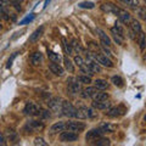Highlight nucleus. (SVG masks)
Here are the masks:
<instances>
[{"label":"nucleus","mask_w":146,"mask_h":146,"mask_svg":"<svg viewBox=\"0 0 146 146\" xmlns=\"http://www.w3.org/2000/svg\"><path fill=\"white\" fill-rule=\"evenodd\" d=\"M25 129L27 130V133H34V131H42L45 129V123L42 121H36L32 119L28 121L25 125Z\"/></svg>","instance_id":"f257e3e1"},{"label":"nucleus","mask_w":146,"mask_h":146,"mask_svg":"<svg viewBox=\"0 0 146 146\" xmlns=\"http://www.w3.org/2000/svg\"><path fill=\"white\" fill-rule=\"evenodd\" d=\"M91 54V56H93L95 60H96L100 65L101 66H105V67H108V68H112L113 66V62L112 60L108 56H106V55H104L101 52H99V51H95V52H90Z\"/></svg>","instance_id":"f03ea898"},{"label":"nucleus","mask_w":146,"mask_h":146,"mask_svg":"<svg viewBox=\"0 0 146 146\" xmlns=\"http://www.w3.org/2000/svg\"><path fill=\"white\" fill-rule=\"evenodd\" d=\"M61 112H62L63 116H66V117H68V118H76L77 107H74L70 101H67V100H63V101H62Z\"/></svg>","instance_id":"7ed1b4c3"},{"label":"nucleus","mask_w":146,"mask_h":146,"mask_svg":"<svg viewBox=\"0 0 146 146\" xmlns=\"http://www.w3.org/2000/svg\"><path fill=\"white\" fill-rule=\"evenodd\" d=\"M79 138V133H74V131L71 130H63L58 135V139H60L61 143H74Z\"/></svg>","instance_id":"20e7f679"},{"label":"nucleus","mask_w":146,"mask_h":146,"mask_svg":"<svg viewBox=\"0 0 146 146\" xmlns=\"http://www.w3.org/2000/svg\"><path fill=\"white\" fill-rule=\"evenodd\" d=\"M85 123L79 122V121H68L66 122V130H71L74 133H80V131L85 130Z\"/></svg>","instance_id":"39448f33"},{"label":"nucleus","mask_w":146,"mask_h":146,"mask_svg":"<svg viewBox=\"0 0 146 146\" xmlns=\"http://www.w3.org/2000/svg\"><path fill=\"white\" fill-rule=\"evenodd\" d=\"M39 111H40V107L36 104L32 102V101H28L25 105V107H23V113H25V115H27V116H31V117L38 116Z\"/></svg>","instance_id":"423d86ee"},{"label":"nucleus","mask_w":146,"mask_h":146,"mask_svg":"<svg viewBox=\"0 0 146 146\" xmlns=\"http://www.w3.org/2000/svg\"><path fill=\"white\" fill-rule=\"evenodd\" d=\"M48 107H49V110L51 112L60 113L61 112V108H62V100L60 98H56V96L51 98L48 101Z\"/></svg>","instance_id":"0eeeda50"},{"label":"nucleus","mask_w":146,"mask_h":146,"mask_svg":"<svg viewBox=\"0 0 146 146\" xmlns=\"http://www.w3.org/2000/svg\"><path fill=\"white\" fill-rule=\"evenodd\" d=\"M85 62H86V65L89 66V68L94 73H100V72H101V65H100V63L95 60L93 56H91L90 52L86 54V61Z\"/></svg>","instance_id":"6e6552de"},{"label":"nucleus","mask_w":146,"mask_h":146,"mask_svg":"<svg viewBox=\"0 0 146 146\" xmlns=\"http://www.w3.org/2000/svg\"><path fill=\"white\" fill-rule=\"evenodd\" d=\"M106 115L107 117H111V118H117V117H119V116H123L125 113V110L123 108L122 106H111L110 108H107L106 110Z\"/></svg>","instance_id":"1a4fd4ad"},{"label":"nucleus","mask_w":146,"mask_h":146,"mask_svg":"<svg viewBox=\"0 0 146 146\" xmlns=\"http://www.w3.org/2000/svg\"><path fill=\"white\" fill-rule=\"evenodd\" d=\"M104 133L101 131V129L100 128H94V129H90L88 133L85 134V141L86 143H93L94 140L99 139L100 136H102Z\"/></svg>","instance_id":"9d476101"},{"label":"nucleus","mask_w":146,"mask_h":146,"mask_svg":"<svg viewBox=\"0 0 146 146\" xmlns=\"http://www.w3.org/2000/svg\"><path fill=\"white\" fill-rule=\"evenodd\" d=\"M100 9H101V11L106 12V13H113V15H118V12H119V7L117 5H115L113 3H102L101 5H100Z\"/></svg>","instance_id":"9b49d317"},{"label":"nucleus","mask_w":146,"mask_h":146,"mask_svg":"<svg viewBox=\"0 0 146 146\" xmlns=\"http://www.w3.org/2000/svg\"><path fill=\"white\" fill-rule=\"evenodd\" d=\"M43 61H44V56H43V54L40 52V51H34V52L31 54V56H29V63H31L32 66L38 67V66L42 65Z\"/></svg>","instance_id":"f8f14e48"},{"label":"nucleus","mask_w":146,"mask_h":146,"mask_svg":"<svg viewBox=\"0 0 146 146\" xmlns=\"http://www.w3.org/2000/svg\"><path fill=\"white\" fill-rule=\"evenodd\" d=\"M66 130V122L60 121V122H56L50 127V134L54 135V134H60L61 131Z\"/></svg>","instance_id":"ddd939ff"},{"label":"nucleus","mask_w":146,"mask_h":146,"mask_svg":"<svg viewBox=\"0 0 146 146\" xmlns=\"http://www.w3.org/2000/svg\"><path fill=\"white\" fill-rule=\"evenodd\" d=\"M96 33H98V35H99V39H100V43H101L102 45H105V46H111L112 45V40H111V38L105 33V32L102 31V29H100V28H98L96 29Z\"/></svg>","instance_id":"4468645a"},{"label":"nucleus","mask_w":146,"mask_h":146,"mask_svg":"<svg viewBox=\"0 0 146 146\" xmlns=\"http://www.w3.org/2000/svg\"><path fill=\"white\" fill-rule=\"evenodd\" d=\"M49 70L51 71V73H54L55 76H58V77H62L63 73H65V68H63L60 63H56V62L49 63Z\"/></svg>","instance_id":"2eb2a0df"},{"label":"nucleus","mask_w":146,"mask_h":146,"mask_svg":"<svg viewBox=\"0 0 146 146\" xmlns=\"http://www.w3.org/2000/svg\"><path fill=\"white\" fill-rule=\"evenodd\" d=\"M68 85H67V90H68V93H71L72 95H76V94H78L82 91V88H80V83H78L77 80H70V82H67Z\"/></svg>","instance_id":"dca6fc26"},{"label":"nucleus","mask_w":146,"mask_h":146,"mask_svg":"<svg viewBox=\"0 0 146 146\" xmlns=\"http://www.w3.org/2000/svg\"><path fill=\"white\" fill-rule=\"evenodd\" d=\"M112 106V104L110 100H104V101H93L91 104V107L95 108V110H100V111H102V110H107Z\"/></svg>","instance_id":"f3484780"},{"label":"nucleus","mask_w":146,"mask_h":146,"mask_svg":"<svg viewBox=\"0 0 146 146\" xmlns=\"http://www.w3.org/2000/svg\"><path fill=\"white\" fill-rule=\"evenodd\" d=\"M99 128L101 129V131L105 134V133H115L116 129H117V125L116 124H112L110 122H102L100 123Z\"/></svg>","instance_id":"a211bd4d"},{"label":"nucleus","mask_w":146,"mask_h":146,"mask_svg":"<svg viewBox=\"0 0 146 146\" xmlns=\"http://www.w3.org/2000/svg\"><path fill=\"white\" fill-rule=\"evenodd\" d=\"M43 33H44V26H40L39 28H36V29L33 32V33L31 34L28 42H29V43H36V42H38V40L40 39V36L43 35Z\"/></svg>","instance_id":"6ab92c4d"},{"label":"nucleus","mask_w":146,"mask_h":146,"mask_svg":"<svg viewBox=\"0 0 146 146\" xmlns=\"http://www.w3.org/2000/svg\"><path fill=\"white\" fill-rule=\"evenodd\" d=\"M118 18H119V21L122 22V23L124 25H129V22L131 20L130 17V13L128 12L127 10H123V9H119V12H118Z\"/></svg>","instance_id":"aec40b11"},{"label":"nucleus","mask_w":146,"mask_h":146,"mask_svg":"<svg viewBox=\"0 0 146 146\" xmlns=\"http://www.w3.org/2000/svg\"><path fill=\"white\" fill-rule=\"evenodd\" d=\"M111 33L112 34H116V35H118V36H121V38H123L124 39L125 38V32H124V28L122 27V25L121 23H115V26L111 28Z\"/></svg>","instance_id":"412c9836"},{"label":"nucleus","mask_w":146,"mask_h":146,"mask_svg":"<svg viewBox=\"0 0 146 146\" xmlns=\"http://www.w3.org/2000/svg\"><path fill=\"white\" fill-rule=\"evenodd\" d=\"M136 42H138L139 44V49L140 51H145L146 49V33H144L143 31L140 32V33H138V38H136Z\"/></svg>","instance_id":"4be33fe9"},{"label":"nucleus","mask_w":146,"mask_h":146,"mask_svg":"<svg viewBox=\"0 0 146 146\" xmlns=\"http://www.w3.org/2000/svg\"><path fill=\"white\" fill-rule=\"evenodd\" d=\"M129 28L134 32L135 34H138L140 33L141 31V23H140V21L139 20H136V18H131L130 22H129Z\"/></svg>","instance_id":"5701e85b"},{"label":"nucleus","mask_w":146,"mask_h":146,"mask_svg":"<svg viewBox=\"0 0 146 146\" xmlns=\"http://www.w3.org/2000/svg\"><path fill=\"white\" fill-rule=\"evenodd\" d=\"M93 101H104V100H108L110 95L107 93H105L104 90H98L96 93L93 95Z\"/></svg>","instance_id":"b1692460"},{"label":"nucleus","mask_w":146,"mask_h":146,"mask_svg":"<svg viewBox=\"0 0 146 146\" xmlns=\"http://www.w3.org/2000/svg\"><path fill=\"white\" fill-rule=\"evenodd\" d=\"M63 68L70 73H74V62H73L68 56L63 57Z\"/></svg>","instance_id":"393cba45"},{"label":"nucleus","mask_w":146,"mask_h":146,"mask_svg":"<svg viewBox=\"0 0 146 146\" xmlns=\"http://www.w3.org/2000/svg\"><path fill=\"white\" fill-rule=\"evenodd\" d=\"M108 82L106 79H102V78H98L94 80V86L99 90H106L108 88Z\"/></svg>","instance_id":"a878e982"},{"label":"nucleus","mask_w":146,"mask_h":146,"mask_svg":"<svg viewBox=\"0 0 146 146\" xmlns=\"http://www.w3.org/2000/svg\"><path fill=\"white\" fill-rule=\"evenodd\" d=\"M99 89H96V88H95V86L93 85V86H86V88H84L83 90H82V96H83V98H93V95L95 94V93H96V91H98Z\"/></svg>","instance_id":"bb28decb"},{"label":"nucleus","mask_w":146,"mask_h":146,"mask_svg":"<svg viewBox=\"0 0 146 146\" xmlns=\"http://www.w3.org/2000/svg\"><path fill=\"white\" fill-rule=\"evenodd\" d=\"M5 138H6V140H9V141H12V143H17L18 141V134H17V131H15V130H12V129H7L6 130V133H5Z\"/></svg>","instance_id":"cd10ccee"},{"label":"nucleus","mask_w":146,"mask_h":146,"mask_svg":"<svg viewBox=\"0 0 146 146\" xmlns=\"http://www.w3.org/2000/svg\"><path fill=\"white\" fill-rule=\"evenodd\" d=\"M48 57H49V60L51 62H56V63H60L61 60H62V57L60 56V54H57L55 51H51V50H48Z\"/></svg>","instance_id":"c85d7f7f"},{"label":"nucleus","mask_w":146,"mask_h":146,"mask_svg":"<svg viewBox=\"0 0 146 146\" xmlns=\"http://www.w3.org/2000/svg\"><path fill=\"white\" fill-rule=\"evenodd\" d=\"M76 80L80 84H84V85H89L91 83V77L86 76V74H80V76H77L76 77Z\"/></svg>","instance_id":"c756f323"},{"label":"nucleus","mask_w":146,"mask_h":146,"mask_svg":"<svg viewBox=\"0 0 146 146\" xmlns=\"http://www.w3.org/2000/svg\"><path fill=\"white\" fill-rule=\"evenodd\" d=\"M111 83L117 86V88H122L123 85H124V80H123V78L121 76H112V78H111Z\"/></svg>","instance_id":"7c9ffc66"},{"label":"nucleus","mask_w":146,"mask_h":146,"mask_svg":"<svg viewBox=\"0 0 146 146\" xmlns=\"http://www.w3.org/2000/svg\"><path fill=\"white\" fill-rule=\"evenodd\" d=\"M91 144H93V145H98V146H107V145L111 144V141H110V139H107V138H102V136H100L99 139L94 140Z\"/></svg>","instance_id":"2f4dec72"},{"label":"nucleus","mask_w":146,"mask_h":146,"mask_svg":"<svg viewBox=\"0 0 146 146\" xmlns=\"http://www.w3.org/2000/svg\"><path fill=\"white\" fill-rule=\"evenodd\" d=\"M71 45H72V48L74 51H77L78 54H82V52H84V49L82 48V45L79 44V42L77 39H72V42H71Z\"/></svg>","instance_id":"473e14b6"},{"label":"nucleus","mask_w":146,"mask_h":146,"mask_svg":"<svg viewBox=\"0 0 146 146\" xmlns=\"http://www.w3.org/2000/svg\"><path fill=\"white\" fill-rule=\"evenodd\" d=\"M62 45H63V49H65V51L68 54V55H73V52H74V50H73L72 45L67 42V40L65 38H62Z\"/></svg>","instance_id":"72a5a7b5"},{"label":"nucleus","mask_w":146,"mask_h":146,"mask_svg":"<svg viewBox=\"0 0 146 146\" xmlns=\"http://www.w3.org/2000/svg\"><path fill=\"white\" fill-rule=\"evenodd\" d=\"M121 3H123V4H125V5H128V6H130V7H139L140 6V1L139 0H119Z\"/></svg>","instance_id":"f704fd0d"},{"label":"nucleus","mask_w":146,"mask_h":146,"mask_svg":"<svg viewBox=\"0 0 146 146\" xmlns=\"http://www.w3.org/2000/svg\"><path fill=\"white\" fill-rule=\"evenodd\" d=\"M38 116H39L40 118H44V119H49V118L51 117V113H50L49 110H42V108H40Z\"/></svg>","instance_id":"c9c22d12"},{"label":"nucleus","mask_w":146,"mask_h":146,"mask_svg":"<svg viewBox=\"0 0 146 146\" xmlns=\"http://www.w3.org/2000/svg\"><path fill=\"white\" fill-rule=\"evenodd\" d=\"M73 62H74V65L77 67H80L82 65H84V63H85V60L82 56H79V55H77V56L73 57Z\"/></svg>","instance_id":"e433bc0d"},{"label":"nucleus","mask_w":146,"mask_h":146,"mask_svg":"<svg viewBox=\"0 0 146 146\" xmlns=\"http://www.w3.org/2000/svg\"><path fill=\"white\" fill-rule=\"evenodd\" d=\"M33 144L36 145V146H48V143L43 138H40V136H36V138H34Z\"/></svg>","instance_id":"4c0bfd02"},{"label":"nucleus","mask_w":146,"mask_h":146,"mask_svg":"<svg viewBox=\"0 0 146 146\" xmlns=\"http://www.w3.org/2000/svg\"><path fill=\"white\" fill-rule=\"evenodd\" d=\"M136 13H138V16H139L140 20L146 21V9H145V7H138V10H136Z\"/></svg>","instance_id":"58836bf2"},{"label":"nucleus","mask_w":146,"mask_h":146,"mask_svg":"<svg viewBox=\"0 0 146 146\" xmlns=\"http://www.w3.org/2000/svg\"><path fill=\"white\" fill-rule=\"evenodd\" d=\"M78 6L82 7V9H94L95 7V4L91 3V1H84V3H80Z\"/></svg>","instance_id":"ea45409f"},{"label":"nucleus","mask_w":146,"mask_h":146,"mask_svg":"<svg viewBox=\"0 0 146 146\" xmlns=\"http://www.w3.org/2000/svg\"><path fill=\"white\" fill-rule=\"evenodd\" d=\"M112 38H113V40H115V43H117L118 45H123V43H124V39L116 35V34H112Z\"/></svg>","instance_id":"a19ab883"},{"label":"nucleus","mask_w":146,"mask_h":146,"mask_svg":"<svg viewBox=\"0 0 146 146\" xmlns=\"http://www.w3.org/2000/svg\"><path fill=\"white\" fill-rule=\"evenodd\" d=\"M6 144V138L1 131H0V145H5Z\"/></svg>","instance_id":"79ce46f5"},{"label":"nucleus","mask_w":146,"mask_h":146,"mask_svg":"<svg viewBox=\"0 0 146 146\" xmlns=\"http://www.w3.org/2000/svg\"><path fill=\"white\" fill-rule=\"evenodd\" d=\"M5 7H6L5 4H1V3H0V12H1V11L4 10V9H5Z\"/></svg>","instance_id":"37998d69"},{"label":"nucleus","mask_w":146,"mask_h":146,"mask_svg":"<svg viewBox=\"0 0 146 146\" xmlns=\"http://www.w3.org/2000/svg\"><path fill=\"white\" fill-rule=\"evenodd\" d=\"M11 1H15V3H18V4H22L25 0H11Z\"/></svg>","instance_id":"c03bdc74"},{"label":"nucleus","mask_w":146,"mask_h":146,"mask_svg":"<svg viewBox=\"0 0 146 146\" xmlns=\"http://www.w3.org/2000/svg\"><path fill=\"white\" fill-rule=\"evenodd\" d=\"M0 3H1V4H5V5H6V4H9V0H0Z\"/></svg>","instance_id":"a18cd8bd"},{"label":"nucleus","mask_w":146,"mask_h":146,"mask_svg":"<svg viewBox=\"0 0 146 146\" xmlns=\"http://www.w3.org/2000/svg\"><path fill=\"white\" fill-rule=\"evenodd\" d=\"M143 119H144V122H145V123H146V115H145V116H144V118H143Z\"/></svg>","instance_id":"49530a36"},{"label":"nucleus","mask_w":146,"mask_h":146,"mask_svg":"<svg viewBox=\"0 0 146 146\" xmlns=\"http://www.w3.org/2000/svg\"><path fill=\"white\" fill-rule=\"evenodd\" d=\"M1 28H3V27H1V25H0V29H1Z\"/></svg>","instance_id":"de8ad7c7"},{"label":"nucleus","mask_w":146,"mask_h":146,"mask_svg":"<svg viewBox=\"0 0 146 146\" xmlns=\"http://www.w3.org/2000/svg\"><path fill=\"white\" fill-rule=\"evenodd\" d=\"M0 20H1V17H0Z\"/></svg>","instance_id":"09e8293b"},{"label":"nucleus","mask_w":146,"mask_h":146,"mask_svg":"<svg viewBox=\"0 0 146 146\" xmlns=\"http://www.w3.org/2000/svg\"><path fill=\"white\" fill-rule=\"evenodd\" d=\"M145 1H146V0H145Z\"/></svg>","instance_id":"8fccbe9b"}]
</instances>
